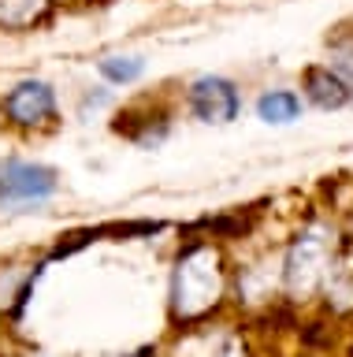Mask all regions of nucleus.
Returning <instances> with one entry per match:
<instances>
[{"label":"nucleus","instance_id":"nucleus-8","mask_svg":"<svg viewBox=\"0 0 353 357\" xmlns=\"http://www.w3.org/2000/svg\"><path fill=\"white\" fill-rule=\"evenodd\" d=\"M335 71L353 82V41H350V45H338V49H335Z\"/></svg>","mask_w":353,"mask_h":357},{"label":"nucleus","instance_id":"nucleus-5","mask_svg":"<svg viewBox=\"0 0 353 357\" xmlns=\"http://www.w3.org/2000/svg\"><path fill=\"white\" fill-rule=\"evenodd\" d=\"M257 116L272 127H286L301 116V97L294 89H264L257 97Z\"/></svg>","mask_w":353,"mask_h":357},{"label":"nucleus","instance_id":"nucleus-3","mask_svg":"<svg viewBox=\"0 0 353 357\" xmlns=\"http://www.w3.org/2000/svg\"><path fill=\"white\" fill-rule=\"evenodd\" d=\"M186 105H190V112L201 123H216V127H223V123L238 119L242 93H238V86L230 82V78H223V75H201L190 86V93H186Z\"/></svg>","mask_w":353,"mask_h":357},{"label":"nucleus","instance_id":"nucleus-6","mask_svg":"<svg viewBox=\"0 0 353 357\" xmlns=\"http://www.w3.org/2000/svg\"><path fill=\"white\" fill-rule=\"evenodd\" d=\"M49 0H0V30H26L41 22Z\"/></svg>","mask_w":353,"mask_h":357},{"label":"nucleus","instance_id":"nucleus-7","mask_svg":"<svg viewBox=\"0 0 353 357\" xmlns=\"http://www.w3.org/2000/svg\"><path fill=\"white\" fill-rule=\"evenodd\" d=\"M97 67H101V75L108 78V82L130 86V82L141 78V71H146V60H141V56H104Z\"/></svg>","mask_w":353,"mask_h":357},{"label":"nucleus","instance_id":"nucleus-4","mask_svg":"<svg viewBox=\"0 0 353 357\" xmlns=\"http://www.w3.org/2000/svg\"><path fill=\"white\" fill-rule=\"evenodd\" d=\"M301 89L308 97V105L324 108V112H338V108H350L353 105V82L350 78H342L335 67H305V78H301Z\"/></svg>","mask_w":353,"mask_h":357},{"label":"nucleus","instance_id":"nucleus-2","mask_svg":"<svg viewBox=\"0 0 353 357\" xmlns=\"http://www.w3.org/2000/svg\"><path fill=\"white\" fill-rule=\"evenodd\" d=\"M60 100L56 89L45 78H19L15 86H8L0 93V123L19 134H38L56 127Z\"/></svg>","mask_w":353,"mask_h":357},{"label":"nucleus","instance_id":"nucleus-1","mask_svg":"<svg viewBox=\"0 0 353 357\" xmlns=\"http://www.w3.org/2000/svg\"><path fill=\"white\" fill-rule=\"evenodd\" d=\"M60 194V172L41 160L8 156L0 164V212H38Z\"/></svg>","mask_w":353,"mask_h":357}]
</instances>
